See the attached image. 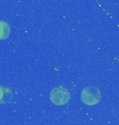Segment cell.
Here are the masks:
<instances>
[{
  "label": "cell",
  "instance_id": "6da1fadb",
  "mask_svg": "<svg viewBox=\"0 0 119 125\" xmlns=\"http://www.w3.org/2000/svg\"><path fill=\"white\" fill-rule=\"evenodd\" d=\"M81 98L87 105H96L101 99V93L95 87H87L82 91Z\"/></svg>",
  "mask_w": 119,
  "mask_h": 125
},
{
  "label": "cell",
  "instance_id": "7a4b0ae2",
  "mask_svg": "<svg viewBox=\"0 0 119 125\" xmlns=\"http://www.w3.org/2000/svg\"><path fill=\"white\" fill-rule=\"evenodd\" d=\"M50 100L52 101V103L55 105H64L68 103L70 100V93L68 90H66L63 87L54 88L52 91L50 92Z\"/></svg>",
  "mask_w": 119,
  "mask_h": 125
},
{
  "label": "cell",
  "instance_id": "3957f363",
  "mask_svg": "<svg viewBox=\"0 0 119 125\" xmlns=\"http://www.w3.org/2000/svg\"><path fill=\"white\" fill-rule=\"evenodd\" d=\"M14 93L10 88L6 87H0V103L7 104L13 100Z\"/></svg>",
  "mask_w": 119,
  "mask_h": 125
},
{
  "label": "cell",
  "instance_id": "277c9868",
  "mask_svg": "<svg viewBox=\"0 0 119 125\" xmlns=\"http://www.w3.org/2000/svg\"><path fill=\"white\" fill-rule=\"evenodd\" d=\"M11 34V26L4 21H0V40H5Z\"/></svg>",
  "mask_w": 119,
  "mask_h": 125
}]
</instances>
